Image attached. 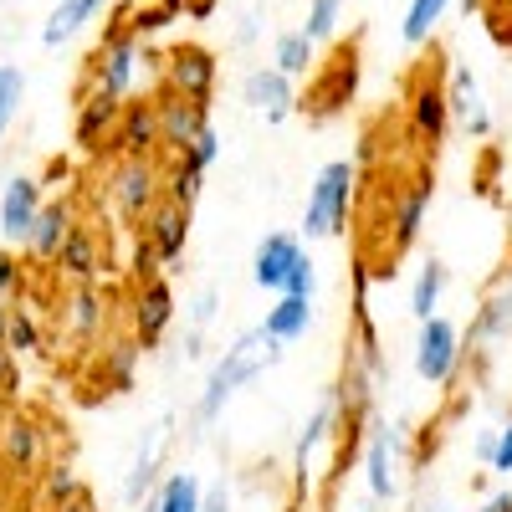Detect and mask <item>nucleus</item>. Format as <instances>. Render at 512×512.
Returning <instances> with one entry per match:
<instances>
[{
  "label": "nucleus",
  "instance_id": "f03ea898",
  "mask_svg": "<svg viewBox=\"0 0 512 512\" xmlns=\"http://www.w3.org/2000/svg\"><path fill=\"white\" fill-rule=\"evenodd\" d=\"M354 195H359V164L354 159H328L303 200V241H338L349 231L354 216Z\"/></svg>",
  "mask_w": 512,
  "mask_h": 512
},
{
  "label": "nucleus",
  "instance_id": "3c124183",
  "mask_svg": "<svg viewBox=\"0 0 512 512\" xmlns=\"http://www.w3.org/2000/svg\"><path fill=\"white\" fill-rule=\"evenodd\" d=\"M477 512H512V492H492Z\"/></svg>",
  "mask_w": 512,
  "mask_h": 512
},
{
  "label": "nucleus",
  "instance_id": "6e6552de",
  "mask_svg": "<svg viewBox=\"0 0 512 512\" xmlns=\"http://www.w3.org/2000/svg\"><path fill=\"white\" fill-rule=\"evenodd\" d=\"M175 313H180V303H175L169 277H159V272L144 277L139 292H134V308H128V328H134V338L144 344V354L164 344V333L175 328Z\"/></svg>",
  "mask_w": 512,
  "mask_h": 512
},
{
  "label": "nucleus",
  "instance_id": "49530a36",
  "mask_svg": "<svg viewBox=\"0 0 512 512\" xmlns=\"http://www.w3.org/2000/svg\"><path fill=\"white\" fill-rule=\"evenodd\" d=\"M200 512H236V492H231L226 477L205 482V502H200Z\"/></svg>",
  "mask_w": 512,
  "mask_h": 512
},
{
  "label": "nucleus",
  "instance_id": "a878e982",
  "mask_svg": "<svg viewBox=\"0 0 512 512\" xmlns=\"http://www.w3.org/2000/svg\"><path fill=\"white\" fill-rule=\"evenodd\" d=\"M318 52H323V47H318L303 26H287V31L272 36V57H267V62H272L277 72H287L292 82H308V77L318 72Z\"/></svg>",
  "mask_w": 512,
  "mask_h": 512
},
{
  "label": "nucleus",
  "instance_id": "f257e3e1",
  "mask_svg": "<svg viewBox=\"0 0 512 512\" xmlns=\"http://www.w3.org/2000/svg\"><path fill=\"white\" fill-rule=\"evenodd\" d=\"M282 349H287V344H277V338H272L262 323L246 328V333H236L231 349H226L216 364H210V374H205V390H200V400H195V420H200V425L221 420L226 405L246 390V384H256L267 369L282 364Z\"/></svg>",
  "mask_w": 512,
  "mask_h": 512
},
{
  "label": "nucleus",
  "instance_id": "2f4dec72",
  "mask_svg": "<svg viewBox=\"0 0 512 512\" xmlns=\"http://www.w3.org/2000/svg\"><path fill=\"white\" fill-rule=\"evenodd\" d=\"M446 11H451V0H410L405 21H400V41H405V47H425V41L441 31Z\"/></svg>",
  "mask_w": 512,
  "mask_h": 512
},
{
  "label": "nucleus",
  "instance_id": "a211bd4d",
  "mask_svg": "<svg viewBox=\"0 0 512 512\" xmlns=\"http://www.w3.org/2000/svg\"><path fill=\"white\" fill-rule=\"evenodd\" d=\"M446 98H451V118H461V128H466V139H477V144L492 139V108H487V93H482V82L466 72V67L451 72Z\"/></svg>",
  "mask_w": 512,
  "mask_h": 512
},
{
  "label": "nucleus",
  "instance_id": "58836bf2",
  "mask_svg": "<svg viewBox=\"0 0 512 512\" xmlns=\"http://www.w3.org/2000/svg\"><path fill=\"white\" fill-rule=\"evenodd\" d=\"M82 492H88V487H82V477L72 472L67 461H57L52 472L41 477V502H47V507H62V502H72V497H82Z\"/></svg>",
  "mask_w": 512,
  "mask_h": 512
},
{
  "label": "nucleus",
  "instance_id": "6ab92c4d",
  "mask_svg": "<svg viewBox=\"0 0 512 512\" xmlns=\"http://www.w3.org/2000/svg\"><path fill=\"white\" fill-rule=\"evenodd\" d=\"M108 6H113V0H57L52 16L41 21V47L57 52V47H67V41H77L93 21H103Z\"/></svg>",
  "mask_w": 512,
  "mask_h": 512
},
{
  "label": "nucleus",
  "instance_id": "4be33fe9",
  "mask_svg": "<svg viewBox=\"0 0 512 512\" xmlns=\"http://www.w3.org/2000/svg\"><path fill=\"white\" fill-rule=\"evenodd\" d=\"M113 149H118V154H154V149H159V103L128 98L123 113H118Z\"/></svg>",
  "mask_w": 512,
  "mask_h": 512
},
{
  "label": "nucleus",
  "instance_id": "c756f323",
  "mask_svg": "<svg viewBox=\"0 0 512 512\" xmlns=\"http://www.w3.org/2000/svg\"><path fill=\"white\" fill-rule=\"evenodd\" d=\"M139 364H144V344H139V338H113V344L103 349V379L113 384V395L134 390Z\"/></svg>",
  "mask_w": 512,
  "mask_h": 512
},
{
  "label": "nucleus",
  "instance_id": "c85d7f7f",
  "mask_svg": "<svg viewBox=\"0 0 512 512\" xmlns=\"http://www.w3.org/2000/svg\"><path fill=\"white\" fill-rule=\"evenodd\" d=\"M446 287H451L446 262H441V256H425L420 272H415V282H410V318L420 323V318L441 313V297H446Z\"/></svg>",
  "mask_w": 512,
  "mask_h": 512
},
{
  "label": "nucleus",
  "instance_id": "c9c22d12",
  "mask_svg": "<svg viewBox=\"0 0 512 512\" xmlns=\"http://www.w3.org/2000/svg\"><path fill=\"white\" fill-rule=\"evenodd\" d=\"M221 144H226V139H221V128H216V123H205L200 134L190 139V149L175 154V159L190 164V169H200V175H210V169H216V159H221Z\"/></svg>",
  "mask_w": 512,
  "mask_h": 512
},
{
  "label": "nucleus",
  "instance_id": "f704fd0d",
  "mask_svg": "<svg viewBox=\"0 0 512 512\" xmlns=\"http://www.w3.org/2000/svg\"><path fill=\"white\" fill-rule=\"evenodd\" d=\"M154 482H159V436L149 446H139V461H134V472H128V482H123V497L128 502H144V492Z\"/></svg>",
  "mask_w": 512,
  "mask_h": 512
},
{
  "label": "nucleus",
  "instance_id": "b1692460",
  "mask_svg": "<svg viewBox=\"0 0 512 512\" xmlns=\"http://www.w3.org/2000/svg\"><path fill=\"white\" fill-rule=\"evenodd\" d=\"M57 267H62V277L67 282H98L103 277V236L93 231V226H72V236L62 241V251H57Z\"/></svg>",
  "mask_w": 512,
  "mask_h": 512
},
{
  "label": "nucleus",
  "instance_id": "393cba45",
  "mask_svg": "<svg viewBox=\"0 0 512 512\" xmlns=\"http://www.w3.org/2000/svg\"><path fill=\"white\" fill-rule=\"evenodd\" d=\"M72 226H77V210H72L67 200L41 205V216H36V226H31V236H26V256H36V262H57V251H62V241L72 236Z\"/></svg>",
  "mask_w": 512,
  "mask_h": 512
},
{
  "label": "nucleus",
  "instance_id": "09e8293b",
  "mask_svg": "<svg viewBox=\"0 0 512 512\" xmlns=\"http://www.w3.org/2000/svg\"><path fill=\"white\" fill-rule=\"evenodd\" d=\"M164 6H169V11H175V16H180V6H185V16H195V21H205L210 11H216V0H164Z\"/></svg>",
  "mask_w": 512,
  "mask_h": 512
},
{
  "label": "nucleus",
  "instance_id": "79ce46f5",
  "mask_svg": "<svg viewBox=\"0 0 512 512\" xmlns=\"http://www.w3.org/2000/svg\"><path fill=\"white\" fill-rule=\"evenodd\" d=\"M0 400H6V405L21 400V359L6 344H0Z\"/></svg>",
  "mask_w": 512,
  "mask_h": 512
},
{
  "label": "nucleus",
  "instance_id": "864d4df0",
  "mask_svg": "<svg viewBox=\"0 0 512 512\" xmlns=\"http://www.w3.org/2000/svg\"><path fill=\"white\" fill-rule=\"evenodd\" d=\"M6 328H11V303H0V344H6Z\"/></svg>",
  "mask_w": 512,
  "mask_h": 512
},
{
  "label": "nucleus",
  "instance_id": "bb28decb",
  "mask_svg": "<svg viewBox=\"0 0 512 512\" xmlns=\"http://www.w3.org/2000/svg\"><path fill=\"white\" fill-rule=\"evenodd\" d=\"M262 328L277 338V344H297V338H308V328H313V297L277 292V303L267 308Z\"/></svg>",
  "mask_w": 512,
  "mask_h": 512
},
{
  "label": "nucleus",
  "instance_id": "6e6d98bb",
  "mask_svg": "<svg viewBox=\"0 0 512 512\" xmlns=\"http://www.w3.org/2000/svg\"><path fill=\"white\" fill-rule=\"evenodd\" d=\"M502 292H507V297H512V272H507V277H502Z\"/></svg>",
  "mask_w": 512,
  "mask_h": 512
},
{
  "label": "nucleus",
  "instance_id": "37998d69",
  "mask_svg": "<svg viewBox=\"0 0 512 512\" xmlns=\"http://www.w3.org/2000/svg\"><path fill=\"white\" fill-rule=\"evenodd\" d=\"M282 292H297V297H318V262L303 251V262L292 267V277H287V287Z\"/></svg>",
  "mask_w": 512,
  "mask_h": 512
},
{
  "label": "nucleus",
  "instance_id": "f3484780",
  "mask_svg": "<svg viewBox=\"0 0 512 512\" xmlns=\"http://www.w3.org/2000/svg\"><path fill=\"white\" fill-rule=\"evenodd\" d=\"M205 123H210V108H205V103H190V98H180V93H164V98H159V144H164L169 154H185L190 139L200 134Z\"/></svg>",
  "mask_w": 512,
  "mask_h": 512
},
{
  "label": "nucleus",
  "instance_id": "dca6fc26",
  "mask_svg": "<svg viewBox=\"0 0 512 512\" xmlns=\"http://www.w3.org/2000/svg\"><path fill=\"white\" fill-rule=\"evenodd\" d=\"M47 441H41V425L31 415H6L0 420V466L6 472H36Z\"/></svg>",
  "mask_w": 512,
  "mask_h": 512
},
{
  "label": "nucleus",
  "instance_id": "72a5a7b5",
  "mask_svg": "<svg viewBox=\"0 0 512 512\" xmlns=\"http://www.w3.org/2000/svg\"><path fill=\"white\" fill-rule=\"evenodd\" d=\"M344 11H349V0H308V11H303V31L318 41V47H328V41H338Z\"/></svg>",
  "mask_w": 512,
  "mask_h": 512
},
{
  "label": "nucleus",
  "instance_id": "e433bc0d",
  "mask_svg": "<svg viewBox=\"0 0 512 512\" xmlns=\"http://www.w3.org/2000/svg\"><path fill=\"white\" fill-rule=\"evenodd\" d=\"M200 190H205V175H200V169H190V164H180V159H175V169L164 175V200H175V205L195 210Z\"/></svg>",
  "mask_w": 512,
  "mask_h": 512
},
{
  "label": "nucleus",
  "instance_id": "2eb2a0df",
  "mask_svg": "<svg viewBox=\"0 0 512 512\" xmlns=\"http://www.w3.org/2000/svg\"><path fill=\"white\" fill-rule=\"evenodd\" d=\"M313 77H318V82H313V93H308V103H303V108H308L313 118H333L338 108H344V103L354 98L359 62H354V52H349V57L338 52V57H333V67H323V62H318V72H313Z\"/></svg>",
  "mask_w": 512,
  "mask_h": 512
},
{
  "label": "nucleus",
  "instance_id": "7ed1b4c3",
  "mask_svg": "<svg viewBox=\"0 0 512 512\" xmlns=\"http://www.w3.org/2000/svg\"><path fill=\"white\" fill-rule=\"evenodd\" d=\"M144 62H149L144 41L128 31V26H113L93 47V57H88V93L113 98V103H128V98H134V88H139V77H144Z\"/></svg>",
  "mask_w": 512,
  "mask_h": 512
},
{
  "label": "nucleus",
  "instance_id": "aec40b11",
  "mask_svg": "<svg viewBox=\"0 0 512 512\" xmlns=\"http://www.w3.org/2000/svg\"><path fill=\"white\" fill-rule=\"evenodd\" d=\"M62 323L77 344H93V338L108 328V297L98 292V282H72L67 303H62Z\"/></svg>",
  "mask_w": 512,
  "mask_h": 512
},
{
  "label": "nucleus",
  "instance_id": "ea45409f",
  "mask_svg": "<svg viewBox=\"0 0 512 512\" xmlns=\"http://www.w3.org/2000/svg\"><path fill=\"white\" fill-rule=\"evenodd\" d=\"M169 21H175V11H169V6H139V11H134V21H123V26H128V31H134V36L144 41V36L164 31Z\"/></svg>",
  "mask_w": 512,
  "mask_h": 512
},
{
  "label": "nucleus",
  "instance_id": "ddd939ff",
  "mask_svg": "<svg viewBox=\"0 0 512 512\" xmlns=\"http://www.w3.org/2000/svg\"><path fill=\"white\" fill-rule=\"evenodd\" d=\"M139 236H144L149 251L159 256V267L185 262V246H190V210L175 205V200H159L149 216H144V231H139Z\"/></svg>",
  "mask_w": 512,
  "mask_h": 512
},
{
  "label": "nucleus",
  "instance_id": "de8ad7c7",
  "mask_svg": "<svg viewBox=\"0 0 512 512\" xmlns=\"http://www.w3.org/2000/svg\"><path fill=\"white\" fill-rule=\"evenodd\" d=\"M256 36H262V21H256V11H246V16L236 21V36H231V41H236V47H251Z\"/></svg>",
  "mask_w": 512,
  "mask_h": 512
},
{
  "label": "nucleus",
  "instance_id": "412c9836",
  "mask_svg": "<svg viewBox=\"0 0 512 512\" xmlns=\"http://www.w3.org/2000/svg\"><path fill=\"white\" fill-rule=\"evenodd\" d=\"M118 113H123V103H113V98H98V93L82 98L77 103V123H72L77 149L82 154H103V144H113V134H118Z\"/></svg>",
  "mask_w": 512,
  "mask_h": 512
},
{
  "label": "nucleus",
  "instance_id": "5fc2aeb1",
  "mask_svg": "<svg viewBox=\"0 0 512 512\" xmlns=\"http://www.w3.org/2000/svg\"><path fill=\"white\" fill-rule=\"evenodd\" d=\"M415 512H446V502H441V497H436V502H420Z\"/></svg>",
  "mask_w": 512,
  "mask_h": 512
},
{
  "label": "nucleus",
  "instance_id": "603ef678",
  "mask_svg": "<svg viewBox=\"0 0 512 512\" xmlns=\"http://www.w3.org/2000/svg\"><path fill=\"white\" fill-rule=\"evenodd\" d=\"M52 512H98V502L82 492V497H72V502H62V507H52Z\"/></svg>",
  "mask_w": 512,
  "mask_h": 512
},
{
  "label": "nucleus",
  "instance_id": "5701e85b",
  "mask_svg": "<svg viewBox=\"0 0 512 512\" xmlns=\"http://www.w3.org/2000/svg\"><path fill=\"white\" fill-rule=\"evenodd\" d=\"M410 128H415L425 144H441L446 139V128H451V98H446L441 82H431V77L415 82V93H410Z\"/></svg>",
  "mask_w": 512,
  "mask_h": 512
},
{
  "label": "nucleus",
  "instance_id": "9d476101",
  "mask_svg": "<svg viewBox=\"0 0 512 512\" xmlns=\"http://www.w3.org/2000/svg\"><path fill=\"white\" fill-rule=\"evenodd\" d=\"M333 441H344V405H338V395H323L318 410L303 420V431H297V441H292V482L297 487H308L318 451L333 446Z\"/></svg>",
  "mask_w": 512,
  "mask_h": 512
},
{
  "label": "nucleus",
  "instance_id": "39448f33",
  "mask_svg": "<svg viewBox=\"0 0 512 512\" xmlns=\"http://www.w3.org/2000/svg\"><path fill=\"white\" fill-rule=\"evenodd\" d=\"M359 466H364L369 502H379V507L400 502V487H405V431H400V425L379 420L374 431H369V441H364Z\"/></svg>",
  "mask_w": 512,
  "mask_h": 512
},
{
  "label": "nucleus",
  "instance_id": "1a4fd4ad",
  "mask_svg": "<svg viewBox=\"0 0 512 512\" xmlns=\"http://www.w3.org/2000/svg\"><path fill=\"white\" fill-rule=\"evenodd\" d=\"M241 103H246V108H256L272 128H277V123H287L297 108H303V98H297V82H292L287 72H277L272 62L246 67V77H241Z\"/></svg>",
  "mask_w": 512,
  "mask_h": 512
},
{
  "label": "nucleus",
  "instance_id": "a18cd8bd",
  "mask_svg": "<svg viewBox=\"0 0 512 512\" xmlns=\"http://www.w3.org/2000/svg\"><path fill=\"white\" fill-rule=\"evenodd\" d=\"M21 292V256L11 246H0V303H11Z\"/></svg>",
  "mask_w": 512,
  "mask_h": 512
},
{
  "label": "nucleus",
  "instance_id": "423d86ee",
  "mask_svg": "<svg viewBox=\"0 0 512 512\" xmlns=\"http://www.w3.org/2000/svg\"><path fill=\"white\" fill-rule=\"evenodd\" d=\"M108 200L123 221H144L149 210L164 200V169L149 154H123L108 175Z\"/></svg>",
  "mask_w": 512,
  "mask_h": 512
},
{
  "label": "nucleus",
  "instance_id": "20e7f679",
  "mask_svg": "<svg viewBox=\"0 0 512 512\" xmlns=\"http://www.w3.org/2000/svg\"><path fill=\"white\" fill-rule=\"evenodd\" d=\"M461 359H466V333L446 313L420 318V328H415V379L431 384V390H446L461 374Z\"/></svg>",
  "mask_w": 512,
  "mask_h": 512
},
{
  "label": "nucleus",
  "instance_id": "0eeeda50",
  "mask_svg": "<svg viewBox=\"0 0 512 512\" xmlns=\"http://www.w3.org/2000/svg\"><path fill=\"white\" fill-rule=\"evenodd\" d=\"M159 67H164V93H180L190 103L210 108V98L221 88V62L210 47H200V41H175Z\"/></svg>",
  "mask_w": 512,
  "mask_h": 512
},
{
  "label": "nucleus",
  "instance_id": "4d7b16f0",
  "mask_svg": "<svg viewBox=\"0 0 512 512\" xmlns=\"http://www.w3.org/2000/svg\"><path fill=\"white\" fill-rule=\"evenodd\" d=\"M461 6H466V11H477V6H482V0H461Z\"/></svg>",
  "mask_w": 512,
  "mask_h": 512
},
{
  "label": "nucleus",
  "instance_id": "473e14b6",
  "mask_svg": "<svg viewBox=\"0 0 512 512\" xmlns=\"http://www.w3.org/2000/svg\"><path fill=\"white\" fill-rule=\"evenodd\" d=\"M26 103V67L21 62H0V144L11 139V128Z\"/></svg>",
  "mask_w": 512,
  "mask_h": 512
},
{
  "label": "nucleus",
  "instance_id": "8fccbe9b",
  "mask_svg": "<svg viewBox=\"0 0 512 512\" xmlns=\"http://www.w3.org/2000/svg\"><path fill=\"white\" fill-rule=\"evenodd\" d=\"M492 446H497V431H482V436L472 441V456H477V461L487 466V461H492Z\"/></svg>",
  "mask_w": 512,
  "mask_h": 512
},
{
  "label": "nucleus",
  "instance_id": "a19ab883",
  "mask_svg": "<svg viewBox=\"0 0 512 512\" xmlns=\"http://www.w3.org/2000/svg\"><path fill=\"white\" fill-rule=\"evenodd\" d=\"M216 308H221L216 287H200V292L190 297V333H205L210 323H216Z\"/></svg>",
  "mask_w": 512,
  "mask_h": 512
},
{
  "label": "nucleus",
  "instance_id": "c03bdc74",
  "mask_svg": "<svg viewBox=\"0 0 512 512\" xmlns=\"http://www.w3.org/2000/svg\"><path fill=\"white\" fill-rule=\"evenodd\" d=\"M487 472H492V477H512V420L497 425V446H492Z\"/></svg>",
  "mask_w": 512,
  "mask_h": 512
},
{
  "label": "nucleus",
  "instance_id": "7c9ffc66",
  "mask_svg": "<svg viewBox=\"0 0 512 512\" xmlns=\"http://www.w3.org/2000/svg\"><path fill=\"white\" fill-rule=\"evenodd\" d=\"M205 502V482L195 472H164V482L154 487V512H200Z\"/></svg>",
  "mask_w": 512,
  "mask_h": 512
},
{
  "label": "nucleus",
  "instance_id": "4468645a",
  "mask_svg": "<svg viewBox=\"0 0 512 512\" xmlns=\"http://www.w3.org/2000/svg\"><path fill=\"white\" fill-rule=\"evenodd\" d=\"M431 200H436V180L431 175H415L400 195H395V216H390V251H410L425 231V216H431Z\"/></svg>",
  "mask_w": 512,
  "mask_h": 512
},
{
  "label": "nucleus",
  "instance_id": "f8f14e48",
  "mask_svg": "<svg viewBox=\"0 0 512 512\" xmlns=\"http://www.w3.org/2000/svg\"><path fill=\"white\" fill-rule=\"evenodd\" d=\"M41 180L36 175H11L6 190H0V241L6 246H26L36 216H41Z\"/></svg>",
  "mask_w": 512,
  "mask_h": 512
},
{
  "label": "nucleus",
  "instance_id": "4c0bfd02",
  "mask_svg": "<svg viewBox=\"0 0 512 512\" xmlns=\"http://www.w3.org/2000/svg\"><path fill=\"white\" fill-rule=\"evenodd\" d=\"M6 349H11L16 359H26V354H36V349H41V323H36V313H31V308H11Z\"/></svg>",
  "mask_w": 512,
  "mask_h": 512
},
{
  "label": "nucleus",
  "instance_id": "9b49d317",
  "mask_svg": "<svg viewBox=\"0 0 512 512\" xmlns=\"http://www.w3.org/2000/svg\"><path fill=\"white\" fill-rule=\"evenodd\" d=\"M303 236H292V231H267L262 241H256V251H251V282L262 287V292H282L287 287V277H292V267L303 262Z\"/></svg>",
  "mask_w": 512,
  "mask_h": 512
},
{
  "label": "nucleus",
  "instance_id": "cd10ccee",
  "mask_svg": "<svg viewBox=\"0 0 512 512\" xmlns=\"http://www.w3.org/2000/svg\"><path fill=\"white\" fill-rule=\"evenodd\" d=\"M507 338H512V297L497 287V292L482 297L477 313H472V344L497 349V344H507Z\"/></svg>",
  "mask_w": 512,
  "mask_h": 512
}]
</instances>
